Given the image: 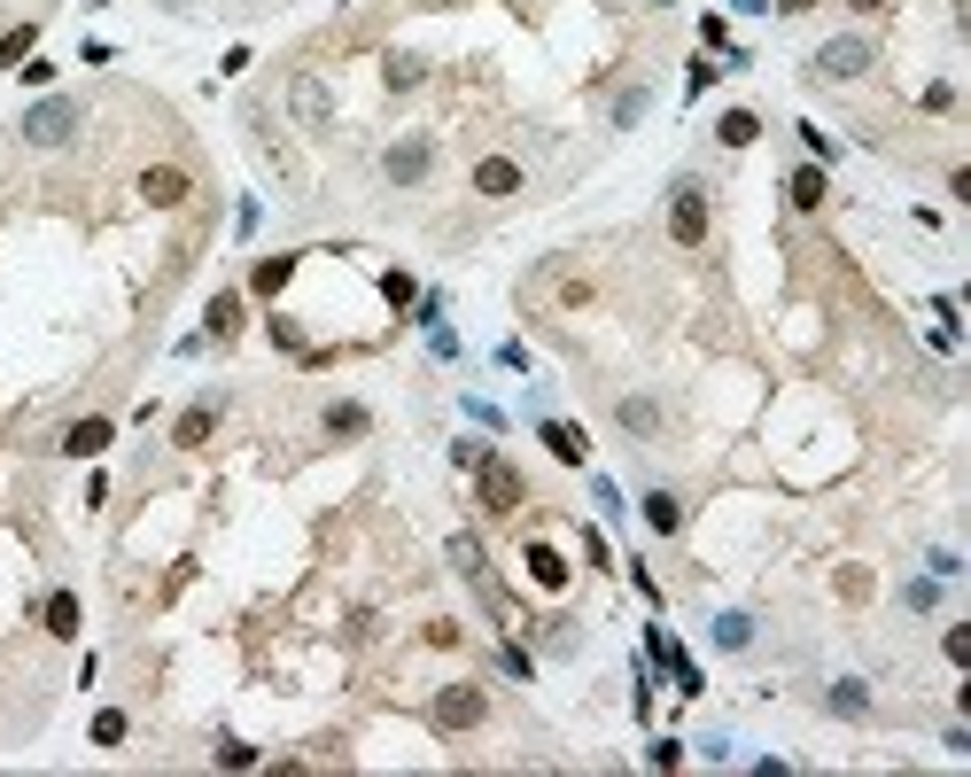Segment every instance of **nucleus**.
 <instances>
[{"label":"nucleus","instance_id":"nucleus-23","mask_svg":"<svg viewBox=\"0 0 971 777\" xmlns=\"http://www.w3.org/2000/svg\"><path fill=\"white\" fill-rule=\"evenodd\" d=\"M381 78L397 85V94H412V85L427 78V62H420V55H389V62H381Z\"/></svg>","mask_w":971,"mask_h":777},{"label":"nucleus","instance_id":"nucleus-12","mask_svg":"<svg viewBox=\"0 0 971 777\" xmlns=\"http://www.w3.org/2000/svg\"><path fill=\"white\" fill-rule=\"evenodd\" d=\"M210 427H218V397H195L180 420H171V444H180V452H203V444H210Z\"/></svg>","mask_w":971,"mask_h":777},{"label":"nucleus","instance_id":"nucleus-10","mask_svg":"<svg viewBox=\"0 0 971 777\" xmlns=\"http://www.w3.org/2000/svg\"><path fill=\"white\" fill-rule=\"evenodd\" d=\"M661 420H669L661 397H622V404H614V427H622L630 444H653V436H661Z\"/></svg>","mask_w":971,"mask_h":777},{"label":"nucleus","instance_id":"nucleus-1","mask_svg":"<svg viewBox=\"0 0 971 777\" xmlns=\"http://www.w3.org/2000/svg\"><path fill=\"white\" fill-rule=\"evenodd\" d=\"M78 125H85V110H78L70 94H47V102H32V110L16 117V140H24V148H70Z\"/></svg>","mask_w":971,"mask_h":777},{"label":"nucleus","instance_id":"nucleus-20","mask_svg":"<svg viewBox=\"0 0 971 777\" xmlns=\"http://www.w3.org/2000/svg\"><path fill=\"white\" fill-rule=\"evenodd\" d=\"M288 273H296V256H264V265L249 273V288H256V296H281V288H288Z\"/></svg>","mask_w":971,"mask_h":777},{"label":"nucleus","instance_id":"nucleus-8","mask_svg":"<svg viewBox=\"0 0 971 777\" xmlns=\"http://www.w3.org/2000/svg\"><path fill=\"white\" fill-rule=\"evenodd\" d=\"M187 195H195V180H187L180 163H148V171H140V203H156V210H180Z\"/></svg>","mask_w":971,"mask_h":777},{"label":"nucleus","instance_id":"nucleus-19","mask_svg":"<svg viewBox=\"0 0 971 777\" xmlns=\"http://www.w3.org/2000/svg\"><path fill=\"white\" fill-rule=\"evenodd\" d=\"M754 133H762V117H754V110H723V125H716V140H723V148H754Z\"/></svg>","mask_w":971,"mask_h":777},{"label":"nucleus","instance_id":"nucleus-3","mask_svg":"<svg viewBox=\"0 0 971 777\" xmlns=\"http://www.w3.org/2000/svg\"><path fill=\"white\" fill-rule=\"evenodd\" d=\"M669 241H676V249H699V241H708V187H699L692 171L669 187Z\"/></svg>","mask_w":971,"mask_h":777},{"label":"nucleus","instance_id":"nucleus-25","mask_svg":"<svg viewBox=\"0 0 971 777\" xmlns=\"http://www.w3.org/2000/svg\"><path fill=\"white\" fill-rule=\"evenodd\" d=\"M646 102H653V94H646V85H622V94H614V125H622V133H630V125L646 117Z\"/></svg>","mask_w":971,"mask_h":777},{"label":"nucleus","instance_id":"nucleus-2","mask_svg":"<svg viewBox=\"0 0 971 777\" xmlns=\"http://www.w3.org/2000/svg\"><path fill=\"white\" fill-rule=\"evenodd\" d=\"M475 498H482V513H521V498H528V482H521V467L513 459H498V452H482L475 459Z\"/></svg>","mask_w":971,"mask_h":777},{"label":"nucleus","instance_id":"nucleus-30","mask_svg":"<svg viewBox=\"0 0 971 777\" xmlns=\"http://www.w3.org/2000/svg\"><path fill=\"white\" fill-rule=\"evenodd\" d=\"M273 342H281V351H304V334H296V319H288V311H273Z\"/></svg>","mask_w":971,"mask_h":777},{"label":"nucleus","instance_id":"nucleus-28","mask_svg":"<svg viewBox=\"0 0 971 777\" xmlns=\"http://www.w3.org/2000/svg\"><path fill=\"white\" fill-rule=\"evenodd\" d=\"M125 731H133V723H125L117 708H102V716H94V746H125Z\"/></svg>","mask_w":971,"mask_h":777},{"label":"nucleus","instance_id":"nucleus-5","mask_svg":"<svg viewBox=\"0 0 971 777\" xmlns=\"http://www.w3.org/2000/svg\"><path fill=\"white\" fill-rule=\"evenodd\" d=\"M288 110H296L304 133H334V94H327L319 70H296V78H288Z\"/></svg>","mask_w":971,"mask_h":777},{"label":"nucleus","instance_id":"nucleus-35","mask_svg":"<svg viewBox=\"0 0 971 777\" xmlns=\"http://www.w3.org/2000/svg\"><path fill=\"white\" fill-rule=\"evenodd\" d=\"M847 9H863V16H870V9H887V0H847Z\"/></svg>","mask_w":971,"mask_h":777},{"label":"nucleus","instance_id":"nucleus-9","mask_svg":"<svg viewBox=\"0 0 971 777\" xmlns=\"http://www.w3.org/2000/svg\"><path fill=\"white\" fill-rule=\"evenodd\" d=\"M521 187H528V180H521L513 156H482V163H475V195H482V203H513Z\"/></svg>","mask_w":971,"mask_h":777},{"label":"nucleus","instance_id":"nucleus-24","mask_svg":"<svg viewBox=\"0 0 971 777\" xmlns=\"http://www.w3.org/2000/svg\"><path fill=\"white\" fill-rule=\"evenodd\" d=\"M47 630H55V638H78V598H70V591L47 598Z\"/></svg>","mask_w":971,"mask_h":777},{"label":"nucleus","instance_id":"nucleus-36","mask_svg":"<svg viewBox=\"0 0 971 777\" xmlns=\"http://www.w3.org/2000/svg\"><path fill=\"white\" fill-rule=\"evenodd\" d=\"M646 9H669V0H646Z\"/></svg>","mask_w":971,"mask_h":777},{"label":"nucleus","instance_id":"nucleus-26","mask_svg":"<svg viewBox=\"0 0 971 777\" xmlns=\"http://www.w3.org/2000/svg\"><path fill=\"white\" fill-rule=\"evenodd\" d=\"M210 334H218V342L241 334V296H218V304H210Z\"/></svg>","mask_w":971,"mask_h":777},{"label":"nucleus","instance_id":"nucleus-29","mask_svg":"<svg viewBox=\"0 0 971 777\" xmlns=\"http://www.w3.org/2000/svg\"><path fill=\"white\" fill-rule=\"evenodd\" d=\"M218 769H256V746H241V739H226V746H218Z\"/></svg>","mask_w":971,"mask_h":777},{"label":"nucleus","instance_id":"nucleus-11","mask_svg":"<svg viewBox=\"0 0 971 777\" xmlns=\"http://www.w3.org/2000/svg\"><path fill=\"white\" fill-rule=\"evenodd\" d=\"M110 436H117V427H110L102 412H85V420H70V427H62V459H102V452H110Z\"/></svg>","mask_w":971,"mask_h":777},{"label":"nucleus","instance_id":"nucleus-22","mask_svg":"<svg viewBox=\"0 0 971 777\" xmlns=\"http://www.w3.org/2000/svg\"><path fill=\"white\" fill-rule=\"evenodd\" d=\"M39 47V24H16L9 39H0V70H24V55Z\"/></svg>","mask_w":971,"mask_h":777},{"label":"nucleus","instance_id":"nucleus-17","mask_svg":"<svg viewBox=\"0 0 971 777\" xmlns=\"http://www.w3.org/2000/svg\"><path fill=\"white\" fill-rule=\"evenodd\" d=\"M545 444H552V459H568V467H583V427H568V420H545Z\"/></svg>","mask_w":971,"mask_h":777},{"label":"nucleus","instance_id":"nucleus-6","mask_svg":"<svg viewBox=\"0 0 971 777\" xmlns=\"http://www.w3.org/2000/svg\"><path fill=\"white\" fill-rule=\"evenodd\" d=\"M427 163H435L427 140H389V148H381V180H389V187H420Z\"/></svg>","mask_w":971,"mask_h":777},{"label":"nucleus","instance_id":"nucleus-33","mask_svg":"<svg viewBox=\"0 0 971 777\" xmlns=\"http://www.w3.org/2000/svg\"><path fill=\"white\" fill-rule=\"evenodd\" d=\"M777 9H785V16H809V9H816V0H777Z\"/></svg>","mask_w":971,"mask_h":777},{"label":"nucleus","instance_id":"nucleus-15","mask_svg":"<svg viewBox=\"0 0 971 777\" xmlns=\"http://www.w3.org/2000/svg\"><path fill=\"white\" fill-rule=\"evenodd\" d=\"M319 427H327L334 444H358L366 427H374V412H366V404H327V412H319Z\"/></svg>","mask_w":971,"mask_h":777},{"label":"nucleus","instance_id":"nucleus-7","mask_svg":"<svg viewBox=\"0 0 971 777\" xmlns=\"http://www.w3.org/2000/svg\"><path fill=\"white\" fill-rule=\"evenodd\" d=\"M863 70H870V39L839 32V39L816 47V78H863Z\"/></svg>","mask_w":971,"mask_h":777},{"label":"nucleus","instance_id":"nucleus-31","mask_svg":"<svg viewBox=\"0 0 971 777\" xmlns=\"http://www.w3.org/2000/svg\"><path fill=\"white\" fill-rule=\"evenodd\" d=\"M381 296L389 304H412V273H381Z\"/></svg>","mask_w":971,"mask_h":777},{"label":"nucleus","instance_id":"nucleus-16","mask_svg":"<svg viewBox=\"0 0 971 777\" xmlns=\"http://www.w3.org/2000/svg\"><path fill=\"white\" fill-rule=\"evenodd\" d=\"M646 529H653V537H676V529H684V505H676L669 490H646Z\"/></svg>","mask_w":971,"mask_h":777},{"label":"nucleus","instance_id":"nucleus-4","mask_svg":"<svg viewBox=\"0 0 971 777\" xmlns=\"http://www.w3.org/2000/svg\"><path fill=\"white\" fill-rule=\"evenodd\" d=\"M482 716H490V693H482V684H444V693L427 700V723H435V731H475Z\"/></svg>","mask_w":971,"mask_h":777},{"label":"nucleus","instance_id":"nucleus-13","mask_svg":"<svg viewBox=\"0 0 971 777\" xmlns=\"http://www.w3.org/2000/svg\"><path fill=\"white\" fill-rule=\"evenodd\" d=\"M824 195H832L824 163H801V171H792V180H785V203H792V210H824Z\"/></svg>","mask_w":971,"mask_h":777},{"label":"nucleus","instance_id":"nucleus-32","mask_svg":"<svg viewBox=\"0 0 971 777\" xmlns=\"http://www.w3.org/2000/svg\"><path fill=\"white\" fill-rule=\"evenodd\" d=\"M940 645H948V661H956V669H963V661H971V630H963V622H956V630H948V638H940Z\"/></svg>","mask_w":971,"mask_h":777},{"label":"nucleus","instance_id":"nucleus-14","mask_svg":"<svg viewBox=\"0 0 971 777\" xmlns=\"http://www.w3.org/2000/svg\"><path fill=\"white\" fill-rule=\"evenodd\" d=\"M521 560H528V583H545V591H560V583H568V560H560L545 537H528V545H521Z\"/></svg>","mask_w":971,"mask_h":777},{"label":"nucleus","instance_id":"nucleus-27","mask_svg":"<svg viewBox=\"0 0 971 777\" xmlns=\"http://www.w3.org/2000/svg\"><path fill=\"white\" fill-rule=\"evenodd\" d=\"M716 645H723V653L754 645V615H723V622H716Z\"/></svg>","mask_w":971,"mask_h":777},{"label":"nucleus","instance_id":"nucleus-18","mask_svg":"<svg viewBox=\"0 0 971 777\" xmlns=\"http://www.w3.org/2000/svg\"><path fill=\"white\" fill-rule=\"evenodd\" d=\"M824 708L832 716H870V684H855V676H839L832 693H824Z\"/></svg>","mask_w":971,"mask_h":777},{"label":"nucleus","instance_id":"nucleus-21","mask_svg":"<svg viewBox=\"0 0 971 777\" xmlns=\"http://www.w3.org/2000/svg\"><path fill=\"white\" fill-rule=\"evenodd\" d=\"M452 568H459L467 583H490V560H482V545H475V537H452Z\"/></svg>","mask_w":971,"mask_h":777},{"label":"nucleus","instance_id":"nucleus-34","mask_svg":"<svg viewBox=\"0 0 971 777\" xmlns=\"http://www.w3.org/2000/svg\"><path fill=\"white\" fill-rule=\"evenodd\" d=\"M731 9H739V16H762V9H769V0H731Z\"/></svg>","mask_w":971,"mask_h":777}]
</instances>
